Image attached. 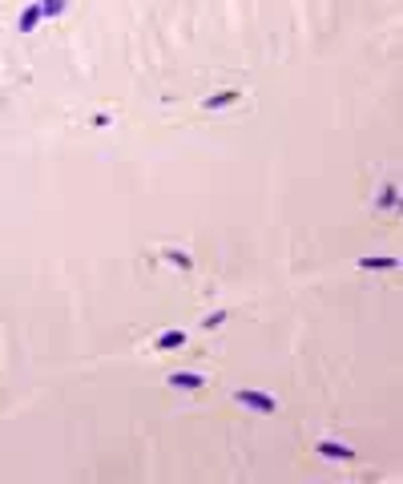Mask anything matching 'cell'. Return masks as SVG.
I'll list each match as a JSON object with an SVG mask.
<instances>
[{
    "mask_svg": "<svg viewBox=\"0 0 403 484\" xmlns=\"http://www.w3.org/2000/svg\"><path fill=\"white\" fill-rule=\"evenodd\" d=\"M41 20H44V16H41V0H32V4H25V13H20V20H16V29H20V32H32Z\"/></svg>",
    "mask_w": 403,
    "mask_h": 484,
    "instance_id": "6",
    "label": "cell"
},
{
    "mask_svg": "<svg viewBox=\"0 0 403 484\" xmlns=\"http://www.w3.org/2000/svg\"><path fill=\"white\" fill-rule=\"evenodd\" d=\"M399 267V258H391V255H367L359 258V271H395Z\"/></svg>",
    "mask_w": 403,
    "mask_h": 484,
    "instance_id": "7",
    "label": "cell"
},
{
    "mask_svg": "<svg viewBox=\"0 0 403 484\" xmlns=\"http://www.w3.org/2000/svg\"><path fill=\"white\" fill-rule=\"evenodd\" d=\"M222 323H226V311H210L206 319H202V327H206V331H218Z\"/></svg>",
    "mask_w": 403,
    "mask_h": 484,
    "instance_id": "11",
    "label": "cell"
},
{
    "mask_svg": "<svg viewBox=\"0 0 403 484\" xmlns=\"http://www.w3.org/2000/svg\"><path fill=\"white\" fill-rule=\"evenodd\" d=\"M162 258H166L169 267H178V271H190V267H194V255H190V250H181V246H166Z\"/></svg>",
    "mask_w": 403,
    "mask_h": 484,
    "instance_id": "8",
    "label": "cell"
},
{
    "mask_svg": "<svg viewBox=\"0 0 403 484\" xmlns=\"http://www.w3.org/2000/svg\"><path fill=\"white\" fill-rule=\"evenodd\" d=\"M234 404L238 408H251V412L258 416H275L282 404H278L270 392H263V387H234Z\"/></svg>",
    "mask_w": 403,
    "mask_h": 484,
    "instance_id": "1",
    "label": "cell"
},
{
    "mask_svg": "<svg viewBox=\"0 0 403 484\" xmlns=\"http://www.w3.org/2000/svg\"><path fill=\"white\" fill-rule=\"evenodd\" d=\"M238 101H242L238 89H218V93H210V97L202 101V109H226V105H238Z\"/></svg>",
    "mask_w": 403,
    "mask_h": 484,
    "instance_id": "5",
    "label": "cell"
},
{
    "mask_svg": "<svg viewBox=\"0 0 403 484\" xmlns=\"http://www.w3.org/2000/svg\"><path fill=\"white\" fill-rule=\"evenodd\" d=\"M315 452H319L323 460H331V464H347L351 456H355V448L343 444V440H319L315 444Z\"/></svg>",
    "mask_w": 403,
    "mask_h": 484,
    "instance_id": "2",
    "label": "cell"
},
{
    "mask_svg": "<svg viewBox=\"0 0 403 484\" xmlns=\"http://www.w3.org/2000/svg\"><path fill=\"white\" fill-rule=\"evenodd\" d=\"M169 387H178V392H198V387H206V375L202 371H169Z\"/></svg>",
    "mask_w": 403,
    "mask_h": 484,
    "instance_id": "3",
    "label": "cell"
},
{
    "mask_svg": "<svg viewBox=\"0 0 403 484\" xmlns=\"http://www.w3.org/2000/svg\"><path fill=\"white\" fill-rule=\"evenodd\" d=\"M65 4H69V0H41V16L44 20H53V16L65 13Z\"/></svg>",
    "mask_w": 403,
    "mask_h": 484,
    "instance_id": "10",
    "label": "cell"
},
{
    "mask_svg": "<svg viewBox=\"0 0 403 484\" xmlns=\"http://www.w3.org/2000/svg\"><path fill=\"white\" fill-rule=\"evenodd\" d=\"M186 343H190V335H186V331H162V335H157V343H153V351H181Z\"/></svg>",
    "mask_w": 403,
    "mask_h": 484,
    "instance_id": "4",
    "label": "cell"
},
{
    "mask_svg": "<svg viewBox=\"0 0 403 484\" xmlns=\"http://www.w3.org/2000/svg\"><path fill=\"white\" fill-rule=\"evenodd\" d=\"M395 202H399V186H395V182H387L383 190H379L375 210H395Z\"/></svg>",
    "mask_w": 403,
    "mask_h": 484,
    "instance_id": "9",
    "label": "cell"
}]
</instances>
